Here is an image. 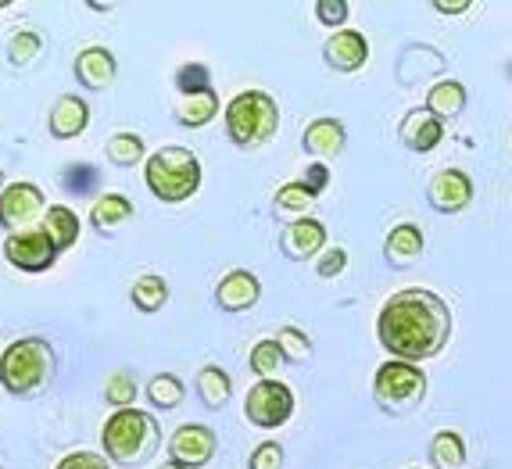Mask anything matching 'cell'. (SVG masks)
I'll use <instances>...</instances> for the list:
<instances>
[{"mask_svg": "<svg viewBox=\"0 0 512 469\" xmlns=\"http://www.w3.org/2000/svg\"><path fill=\"white\" fill-rule=\"evenodd\" d=\"M376 337L391 359L427 362L452 341V308L441 294L423 287L398 290L384 301L376 319Z\"/></svg>", "mask_w": 512, "mask_h": 469, "instance_id": "1", "label": "cell"}, {"mask_svg": "<svg viewBox=\"0 0 512 469\" xmlns=\"http://www.w3.org/2000/svg\"><path fill=\"white\" fill-rule=\"evenodd\" d=\"M162 441V430L154 423L151 412L144 409H115L108 419H104L101 430V448L104 459L115 462V466H140L154 455Z\"/></svg>", "mask_w": 512, "mask_h": 469, "instance_id": "2", "label": "cell"}, {"mask_svg": "<svg viewBox=\"0 0 512 469\" xmlns=\"http://www.w3.org/2000/svg\"><path fill=\"white\" fill-rule=\"evenodd\" d=\"M144 183L162 205H183L201 190V158L190 147H158L144 162Z\"/></svg>", "mask_w": 512, "mask_h": 469, "instance_id": "3", "label": "cell"}, {"mask_svg": "<svg viewBox=\"0 0 512 469\" xmlns=\"http://www.w3.org/2000/svg\"><path fill=\"white\" fill-rule=\"evenodd\" d=\"M54 366L58 359L47 337H18L0 355V384L18 398H33L40 387L54 380Z\"/></svg>", "mask_w": 512, "mask_h": 469, "instance_id": "4", "label": "cell"}, {"mask_svg": "<svg viewBox=\"0 0 512 469\" xmlns=\"http://www.w3.org/2000/svg\"><path fill=\"white\" fill-rule=\"evenodd\" d=\"M280 108L265 90H244L226 104V137L240 151H258L276 137Z\"/></svg>", "mask_w": 512, "mask_h": 469, "instance_id": "5", "label": "cell"}, {"mask_svg": "<svg viewBox=\"0 0 512 469\" xmlns=\"http://www.w3.org/2000/svg\"><path fill=\"white\" fill-rule=\"evenodd\" d=\"M373 398L391 416H405V412L419 409L427 398V373L416 362L387 359L373 376Z\"/></svg>", "mask_w": 512, "mask_h": 469, "instance_id": "6", "label": "cell"}, {"mask_svg": "<svg viewBox=\"0 0 512 469\" xmlns=\"http://www.w3.org/2000/svg\"><path fill=\"white\" fill-rule=\"evenodd\" d=\"M294 391L283 380H258L244 398V416L258 430H280L294 416Z\"/></svg>", "mask_w": 512, "mask_h": 469, "instance_id": "7", "label": "cell"}, {"mask_svg": "<svg viewBox=\"0 0 512 469\" xmlns=\"http://www.w3.org/2000/svg\"><path fill=\"white\" fill-rule=\"evenodd\" d=\"M43 215H47V201L36 183L15 180L0 190V230H8V237L33 230V222H43Z\"/></svg>", "mask_w": 512, "mask_h": 469, "instance_id": "8", "label": "cell"}, {"mask_svg": "<svg viewBox=\"0 0 512 469\" xmlns=\"http://www.w3.org/2000/svg\"><path fill=\"white\" fill-rule=\"evenodd\" d=\"M4 262L18 273H47L58 262V248L51 244V237L43 230H26L4 237Z\"/></svg>", "mask_w": 512, "mask_h": 469, "instance_id": "9", "label": "cell"}, {"mask_svg": "<svg viewBox=\"0 0 512 469\" xmlns=\"http://www.w3.org/2000/svg\"><path fill=\"white\" fill-rule=\"evenodd\" d=\"M215 448H219V437L212 427H201V423H187V427L172 430L169 437V462H180L187 469H201L212 462Z\"/></svg>", "mask_w": 512, "mask_h": 469, "instance_id": "10", "label": "cell"}, {"mask_svg": "<svg viewBox=\"0 0 512 469\" xmlns=\"http://www.w3.org/2000/svg\"><path fill=\"white\" fill-rule=\"evenodd\" d=\"M427 201H430V208L441 215L466 212L473 201V180L462 169H441L434 180L427 183Z\"/></svg>", "mask_w": 512, "mask_h": 469, "instance_id": "11", "label": "cell"}, {"mask_svg": "<svg viewBox=\"0 0 512 469\" xmlns=\"http://www.w3.org/2000/svg\"><path fill=\"white\" fill-rule=\"evenodd\" d=\"M280 251L291 262H312L326 251V226L319 219H294L283 226L280 233Z\"/></svg>", "mask_w": 512, "mask_h": 469, "instance_id": "12", "label": "cell"}, {"mask_svg": "<svg viewBox=\"0 0 512 469\" xmlns=\"http://www.w3.org/2000/svg\"><path fill=\"white\" fill-rule=\"evenodd\" d=\"M262 298V280L251 269H230L215 287V305L222 312H248Z\"/></svg>", "mask_w": 512, "mask_h": 469, "instance_id": "13", "label": "cell"}, {"mask_svg": "<svg viewBox=\"0 0 512 469\" xmlns=\"http://www.w3.org/2000/svg\"><path fill=\"white\" fill-rule=\"evenodd\" d=\"M323 61L333 72H359L369 61V40L355 29H341L323 43Z\"/></svg>", "mask_w": 512, "mask_h": 469, "instance_id": "14", "label": "cell"}, {"mask_svg": "<svg viewBox=\"0 0 512 469\" xmlns=\"http://www.w3.org/2000/svg\"><path fill=\"white\" fill-rule=\"evenodd\" d=\"M398 140L409 147L412 154H430L444 140V122L437 119L434 111L412 108L398 126Z\"/></svg>", "mask_w": 512, "mask_h": 469, "instance_id": "15", "label": "cell"}, {"mask_svg": "<svg viewBox=\"0 0 512 469\" xmlns=\"http://www.w3.org/2000/svg\"><path fill=\"white\" fill-rule=\"evenodd\" d=\"M76 79L79 86H86V90H108L111 83H115V72H119V61H115V54L108 51V47H101V43H94V47H83V51L76 54Z\"/></svg>", "mask_w": 512, "mask_h": 469, "instance_id": "16", "label": "cell"}, {"mask_svg": "<svg viewBox=\"0 0 512 469\" xmlns=\"http://www.w3.org/2000/svg\"><path fill=\"white\" fill-rule=\"evenodd\" d=\"M348 144V129H344L341 119H316L308 122L305 133H301V147H305L316 162H330L344 151Z\"/></svg>", "mask_w": 512, "mask_h": 469, "instance_id": "17", "label": "cell"}, {"mask_svg": "<svg viewBox=\"0 0 512 469\" xmlns=\"http://www.w3.org/2000/svg\"><path fill=\"white\" fill-rule=\"evenodd\" d=\"M86 126H90V104L76 94H61L51 108V119H47V129H51L54 140H72L83 137Z\"/></svg>", "mask_w": 512, "mask_h": 469, "instance_id": "18", "label": "cell"}, {"mask_svg": "<svg viewBox=\"0 0 512 469\" xmlns=\"http://www.w3.org/2000/svg\"><path fill=\"white\" fill-rule=\"evenodd\" d=\"M427 251V237L419 230L416 222H398L384 240V258L394 265V269H405V265L419 262Z\"/></svg>", "mask_w": 512, "mask_h": 469, "instance_id": "19", "label": "cell"}, {"mask_svg": "<svg viewBox=\"0 0 512 469\" xmlns=\"http://www.w3.org/2000/svg\"><path fill=\"white\" fill-rule=\"evenodd\" d=\"M133 201L126 194H101L90 205V222H94L97 233H119L129 219H133Z\"/></svg>", "mask_w": 512, "mask_h": 469, "instance_id": "20", "label": "cell"}, {"mask_svg": "<svg viewBox=\"0 0 512 469\" xmlns=\"http://www.w3.org/2000/svg\"><path fill=\"white\" fill-rule=\"evenodd\" d=\"M40 230L51 237V244L58 248V255H61V251H69L72 244L79 240V233H83V222H79V215L72 212L69 205H51V208H47V215H43Z\"/></svg>", "mask_w": 512, "mask_h": 469, "instance_id": "21", "label": "cell"}, {"mask_svg": "<svg viewBox=\"0 0 512 469\" xmlns=\"http://www.w3.org/2000/svg\"><path fill=\"white\" fill-rule=\"evenodd\" d=\"M423 108L434 111L441 122L459 119L462 108H466V86H462L459 79H437L427 90V104H423Z\"/></svg>", "mask_w": 512, "mask_h": 469, "instance_id": "22", "label": "cell"}, {"mask_svg": "<svg viewBox=\"0 0 512 469\" xmlns=\"http://www.w3.org/2000/svg\"><path fill=\"white\" fill-rule=\"evenodd\" d=\"M194 387H197V394H201V401H205V409H212V412H219L233 394L230 373H226V369H219V366H201V369H197Z\"/></svg>", "mask_w": 512, "mask_h": 469, "instance_id": "23", "label": "cell"}, {"mask_svg": "<svg viewBox=\"0 0 512 469\" xmlns=\"http://www.w3.org/2000/svg\"><path fill=\"white\" fill-rule=\"evenodd\" d=\"M176 115V122H180L183 129H201L208 126V122L219 115V94L215 90H205V94H194V97H183L180 108L172 111Z\"/></svg>", "mask_w": 512, "mask_h": 469, "instance_id": "24", "label": "cell"}, {"mask_svg": "<svg viewBox=\"0 0 512 469\" xmlns=\"http://www.w3.org/2000/svg\"><path fill=\"white\" fill-rule=\"evenodd\" d=\"M104 154H108V162L119 165V169H133V165H140V162L151 158L147 147H144V137H140V133H129V129L115 133V137L104 144Z\"/></svg>", "mask_w": 512, "mask_h": 469, "instance_id": "25", "label": "cell"}, {"mask_svg": "<svg viewBox=\"0 0 512 469\" xmlns=\"http://www.w3.org/2000/svg\"><path fill=\"white\" fill-rule=\"evenodd\" d=\"M129 301H133L137 312L151 316V312L165 308V301H169V283H165V276H158V273L140 276V280L129 287Z\"/></svg>", "mask_w": 512, "mask_h": 469, "instance_id": "26", "label": "cell"}, {"mask_svg": "<svg viewBox=\"0 0 512 469\" xmlns=\"http://www.w3.org/2000/svg\"><path fill=\"white\" fill-rule=\"evenodd\" d=\"M430 462H434V469H462V462H466V441H462V434H455V430H437L434 437H430Z\"/></svg>", "mask_w": 512, "mask_h": 469, "instance_id": "27", "label": "cell"}, {"mask_svg": "<svg viewBox=\"0 0 512 469\" xmlns=\"http://www.w3.org/2000/svg\"><path fill=\"white\" fill-rule=\"evenodd\" d=\"M144 394L158 412H172V409H180V401H183V394H187V387H183L180 376L158 373V376H151V380H147Z\"/></svg>", "mask_w": 512, "mask_h": 469, "instance_id": "28", "label": "cell"}, {"mask_svg": "<svg viewBox=\"0 0 512 469\" xmlns=\"http://www.w3.org/2000/svg\"><path fill=\"white\" fill-rule=\"evenodd\" d=\"M316 201H319V197L312 194V190H308L301 180L283 183V187L276 190V197H273L276 212H280V215H291V219H308V208L316 205Z\"/></svg>", "mask_w": 512, "mask_h": 469, "instance_id": "29", "label": "cell"}, {"mask_svg": "<svg viewBox=\"0 0 512 469\" xmlns=\"http://www.w3.org/2000/svg\"><path fill=\"white\" fill-rule=\"evenodd\" d=\"M61 187L69 190V194L76 197H90L101 190V169L90 162H72L65 165V172H61Z\"/></svg>", "mask_w": 512, "mask_h": 469, "instance_id": "30", "label": "cell"}, {"mask_svg": "<svg viewBox=\"0 0 512 469\" xmlns=\"http://www.w3.org/2000/svg\"><path fill=\"white\" fill-rule=\"evenodd\" d=\"M283 362L287 359H283L280 344H276L273 337H269V341H258L248 355V369L258 376V380H276V373H280Z\"/></svg>", "mask_w": 512, "mask_h": 469, "instance_id": "31", "label": "cell"}, {"mask_svg": "<svg viewBox=\"0 0 512 469\" xmlns=\"http://www.w3.org/2000/svg\"><path fill=\"white\" fill-rule=\"evenodd\" d=\"M40 54H43V36L33 33V29H18L8 40V61L15 69H29Z\"/></svg>", "mask_w": 512, "mask_h": 469, "instance_id": "32", "label": "cell"}, {"mask_svg": "<svg viewBox=\"0 0 512 469\" xmlns=\"http://www.w3.org/2000/svg\"><path fill=\"white\" fill-rule=\"evenodd\" d=\"M104 398H108L115 409H133V401H137V376H133V369H115V373H108V380H104Z\"/></svg>", "mask_w": 512, "mask_h": 469, "instance_id": "33", "label": "cell"}, {"mask_svg": "<svg viewBox=\"0 0 512 469\" xmlns=\"http://www.w3.org/2000/svg\"><path fill=\"white\" fill-rule=\"evenodd\" d=\"M273 341L280 344L283 359H287V362H305V359H312V337H308L305 330H298V326H280Z\"/></svg>", "mask_w": 512, "mask_h": 469, "instance_id": "34", "label": "cell"}, {"mask_svg": "<svg viewBox=\"0 0 512 469\" xmlns=\"http://www.w3.org/2000/svg\"><path fill=\"white\" fill-rule=\"evenodd\" d=\"M176 90H180L183 97H194V94L212 90V72H208V65H201V61L180 65V69H176Z\"/></svg>", "mask_w": 512, "mask_h": 469, "instance_id": "35", "label": "cell"}, {"mask_svg": "<svg viewBox=\"0 0 512 469\" xmlns=\"http://www.w3.org/2000/svg\"><path fill=\"white\" fill-rule=\"evenodd\" d=\"M348 0H316V18L323 22V26L337 29L341 33V26L348 22Z\"/></svg>", "mask_w": 512, "mask_h": 469, "instance_id": "36", "label": "cell"}, {"mask_svg": "<svg viewBox=\"0 0 512 469\" xmlns=\"http://www.w3.org/2000/svg\"><path fill=\"white\" fill-rule=\"evenodd\" d=\"M344 269H348V251H344V248L323 251V255L316 258V276H319V280H337Z\"/></svg>", "mask_w": 512, "mask_h": 469, "instance_id": "37", "label": "cell"}, {"mask_svg": "<svg viewBox=\"0 0 512 469\" xmlns=\"http://www.w3.org/2000/svg\"><path fill=\"white\" fill-rule=\"evenodd\" d=\"M248 469H283V448L276 441H262L251 452Z\"/></svg>", "mask_w": 512, "mask_h": 469, "instance_id": "38", "label": "cell"}, {"mask_svg": "<svg viewBox=\"0 0 512 469\" xmlns=\"http://www.w3.org/2000/svg\"><path fill=\"white\" fill-rule=\"evenodd\" d=\"M54 469H111L101 452H69Z\"/></svg>", "mask_w": 512, "mask_h": 469, "instance_id": "39", "label": "cell"}, {"mask_svg": "<svg viewBox=\"0 0 512 469\" xmlns=\"http://www.w3.org/2000/svg\"><path fill=\"white\" fill-rule=\"evenodd\" d=\"M301 183H305V187L319 197L326 187H330V165H323V162H312V165H305V176H301Z\"/></svg>", "mask_w": 512, "mask_h": 469, "instance_id": "40", "label": "cell"}, {"mask_svg": "<svg viewBox=\"0 0 512 469\" xmlns=\"http://www.w3.org/2000/svg\"><path fill=\"white\" fill-rule=\"evenodd\" d=\"M470 8V0H434V11H441V15H462V11Z\"/></svg>", "mask_w": 512, "mask_h": 469, "instance_id": "41", "label": "cell"}, {"mask_svg": "<svg viewBox=\"0 0 512 469\" xmlns=\"http://www.w3.org/2000/svg\"><path fill=\"white\" fill-rule=\"evenodd\" d=\"M158 469H187V466H180V462H162Z\"/></svg>", "mask_w": 512, "mask_h": 469, "instance_id": "42", "label": "cell"}, {"mask_svg": "<svg viewBox=\"0 0 512 469\" xmlns=\"http://www.w3.org/2000/svg\"><path fill=\"white\" fill-rule=\"evenodd\" d=\"M0 180H4V172H0Z\"/></svg>", "mask_w": 512, "mask_h": 469, "instance_id": "43", "label": "cell"}, {"mask_svg": "<svg viewBox=\"0 0 512 469\" xmlns=\"http://www.w3.org/2000/svg\"><path fill=\"white\" fill-rule=\"evenodd\" d=\"M0 355H4V351H0Z\"/></svg>", "mask_w": 512, "mask_h": 469, "instance_id": "44", "label": "cell"}, {"mask_svg": "<svg viewBox=\"0 0 512 469\" xmlns=\"http://www.w3.org/2000/svg\"><path fill=\"white\" fill-rule=\"evenodd\" d=\"M0 469H4V466H0Z\"/></svg>", "mask_w": 512, "mask_h": 469, "instance_id": "45", "label": "cell"}, {"mask_svg": "<svg viewBox=\"0 0 512 469\" xmlns=\"http://www.w3.org/2000/svg\"><path fill=\"white\" fill-rule=\"evenodd\" d=\"M412 469H416V466H412Z\"/></svg>", "mask_w": 512, "mask_h": 469, "instance_id": "46", "label": "cell"}]
</instances>
